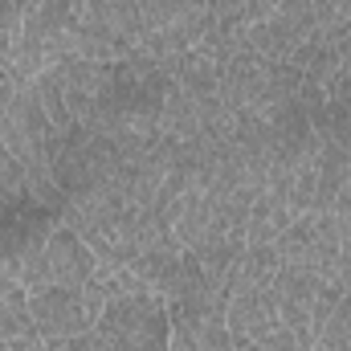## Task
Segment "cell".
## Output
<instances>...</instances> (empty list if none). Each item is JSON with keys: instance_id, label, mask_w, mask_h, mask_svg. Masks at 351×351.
Masks as SVG:
<instances>
[{"instance_id": "obj_1", "label": "cell", "mask_w": 351, "mask_h": 351, "mask_svg": "<svg viewBox=\"0 0 351 351\" xmlns=\"http://www.w3.org/2000/svg\"><path fill=\"white\" fill-rule=\"evenodd\" d=\"M172 315L152 290L119 294L94 323V351H168Z\"/></svg>"}, {"instance_id": "obj_2", "label": "cell", "mask_w": 351, "mask_h": 351, "mask_svg": "<svg viewBox=\"0 0 351 351\" xmlns=\"http://www.w3.org/2000/svg\"><path fill=\"white\" fill-rule=\"evenodd\" d=\"M29 311H33L37 335L49 339V343H62L70 335L90 331V319H86V311H82V290H70V286L33 290L29 294Z\"/></svg>"}, {"instance_id": "obj_3", "label": "cell", "mask_w": 351, "mask_h": 351, "mask_svg": "<svg viewBox=\"0 0 351 351\" xmlns=\"http://www.w3.org/2000/svg\"><path fill=\"white\" fill-rule=\"evenodd\" d=\"M45 254H49V265H53V286L82 290L90 282V274L98 269L94 250H90L70 225H62V221H53V229L45 237Z\"/></svg>"}, {"instance_id": "obj_4", "label": "cell", "mask_w": 351, "mask_h": 351, "mask_svg": "<svg viewBox=\"0 0 351 351\" xmlns=\"http://www.w3.org/2000/svg\"><path fill=\"white\" fill-rule=\"evenodd\" d=\"M225 323H229V335H233L237 348L241 343H258V339H265L278 327V298L269 294V286H262V290H237V294H229Z\"/></svg>"}, {"instance_id": "obj_5", "label": "cell", "mask_w": 351, "mask_h": 351, "mask_svg": "<svg viewBox=\"0 0 351 351\" xmlns=\"http://www.w3.org/2000/svg\"><path fill=\"white\" fill-rule=\"evenodd\" d=\"M160 135H172L180 143L200 139V102L192 94H184L180 86L168 90L164 110H160Z\"/></svg>"}, {"instance_id": "obj_6", "label": "cell", "mask_w": 351, "mask_h": 351, "mask_svg": "<svg viewBox=\"0 0 351 351\" xmlns=\"http://www.w3.org/2000/svg\"><path fill=\"white\" fill-rule=\"evenodd\" d=\"M217 74H221V66L208 62V58H200L196 49L180 53V62H176V86L184 90V94H192V98L217 94Z\"/></svg>"}, {"instance_id": "obj_7", "label": "cell", "mask_w": 351, "mask_h": 351, "mask_svg": "<svg viewBox=\"0 0 351 351\" xmlns=\"http://www.w3.org/2000/svg\"><path fill=\"white\" fill-rule=\"evenodd\" d=\"M45 343H49V339H45ZM53 351H94V327L82 331V335H70V339L53 343Z\"/></svg>"}, {"instance_id": "obj_8", "label": "cell", "mask_w": 351, "mask_h": 351, "mask_svg": "<svg viewBox=\"0 0 351 351\" xmlns=\"http://www.w3.org/2000/svg\"><path fill=\"white\" fill-rule=\"evenodd\" d=\"M204 8H208L213 16H229V12H241L245 0H204Z\"/></svg>"}, {"instance_id": "obj_9", "label": "cell", "mask_w": 351, "mask_h": 351, "mask_svg": "<svg viewBox=\"0 0 351 351\" xmlns=\"http://www.w3.org/2000/svg\"><path fill=\"white\" fill-rule=\"evenodd\" d=\"M0 351H12V339H8L4 331H0Z\"/></svg>"}, {"instance_id": "obj_10", "label": "cell", "mask_w": 351, "mask_h": 351, "mask_svg": "<svg viewBox=\"0 0 351 351\" xmlns=\"http://www.w3.org/2000/svg\"><path fill=\"white\" fill-rule=\"evenodd\" d=\"M237 351H265V348H262V343H241Z\"/></svg>"}]
</instances>
